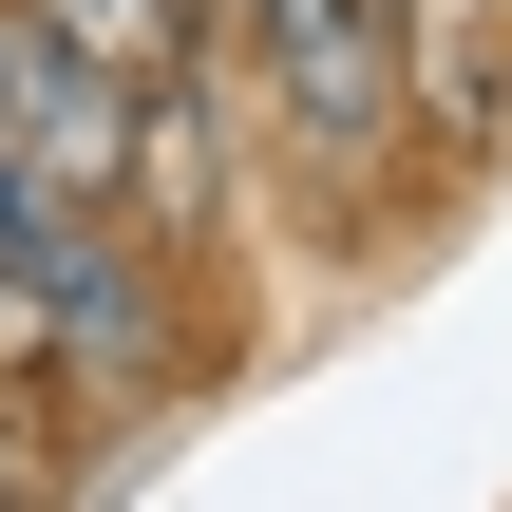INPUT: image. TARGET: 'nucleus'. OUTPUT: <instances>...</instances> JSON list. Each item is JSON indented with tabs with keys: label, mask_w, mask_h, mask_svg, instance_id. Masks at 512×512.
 Returning <instances> with one entry per match:
<instances>
[{
	"label": "nucleus",
	"mask_w": 512,
	"mask_h": 512,
	"mask_svg": "<svg viewBox=\"0 0 512 512\" xmlns=\"http://www.w3.org/2000/svg\"><path fill=\"white\" fill-rule=\"evenodd\" d=\"M19 285H38V399H76V418H133V399H171V380H190L171 247H152L133 209H57Z\"/></svg>",
	"instance_id": "f257e3e1"
},
{
	"label": "nucleus",
	"mask_w": 512,
	"mask_h": 512,
	"mask_svg": "<svg viewBox=\"0 0 512 512\" xmlns=\"http://www.w3.org/2000/svg\"><path fill=\"white\" fill-rule=\"evenodd\" d=\"M380 19H399V0H380Z\"/></svg>",
	"instance_id": "0eeeda50"
},
{
	"label": "nucleus",
	"mask_w": 512,
	"mask_h": 512,
	"mask_svg": "<svg viewBox=\"0 0 512 512\" xmlns=\"http://www.w3.org/2000/svg\"><path fill=\"white\" fill-rule=\"evenodd\" d=\"M19 19H38L76 76H114V95H152V76L190 57V0H19Z\"/></svg>",
	"instance_id": "20e7f679"
},
{
	"label": "nucleus",
	"mask_w": 512,
	"mask_h": 512,
	"mask_svg": "<svg viewBox=\"0 0 512 512\" xmlns=\"http://www.w3.org/2000/svg\"><path fill=\"white\" fill-rule=\"evenodd\" d=\"M0 512H57V437H38L19 399H0Z\"/></svg>",
	"instance_id": "39448f33"
},
{
	"label": "nucleus",
	"mask_w": 512,
	"mask_h": 512,
	"mask_svg": "<svg viewBox=\"0 0 512 512\" xmlns=\"http://www.w3.org/2000/svg\"><path fill=\"white\" fill-rule=\"evenodd\" d=\"M247 76H266V133L323 171V190H380L399 171V19L380 0H247Z\"/></svg>",
	"instance_id": "f03ea898"
},
{
	"label": "nucleus",
	"mask_w": 512,
	"mask_h": 512,
	"mask_svg": "<svg viewBox=\"0 0 512 512\" xmlns=\"http://www.w3.org/2000/svg\"><path fill=\"white\" fill-rule=\"evenodd\" d=\"M19 76H38V19H19V0H0V114H19Z\"/></svg>",
	"instance_id": "423d86ee"
},
{
	"label": "nucleus",
	"mask_w": 512,
	"mask_h": 512,
	"mask_svg": "<svg viewBox=\"0 0 512 512\" xmlns=\"http://www.w3.org/2000/svg\"><path fill=\"white\" fill-rule=\"evenodd\" d=\"M0 171H19L38 209H133V95L38 38V76H19V114H0Z\"/></svg>",
	"instance_id": "7ed1b4c3"
}]
</instances>
